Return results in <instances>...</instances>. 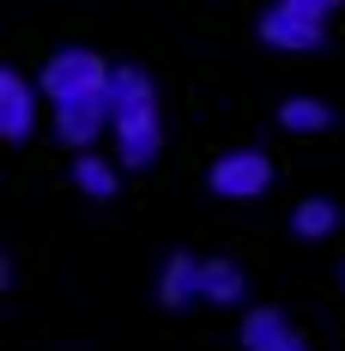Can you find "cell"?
Segmentation results:
<instances>
[{
    "label": "cell",
    "instance_id": "obj_1",
    "mask_svg": "<svg viewBox=\"0 0 345 351\" xmlns=\"http://www.w3.org/2000/svg\"><path fill=\"white\" fill-rule=\"evenodd\" d=\"M115 115H109V140L115 158L128 170H145L164 145V115H158V85L145 79V67H115Z\"/></svg>",
    "mask_w": 345,
    "mask_h": 351
},
{
    "label": "cell",
    "instance_id": "obj_2",
    "mask_svg": "<svg viewBox=\"0 0 345 351\" xmlns=\"http://www.w3.org/2000/svg\"><path fill=\"white\" fill-rule=\"evenodd\" d=\"M321 36H327V12L309 6V0H273V6L261 12V43H267V49L309 55V49H321Z\"/></svg>",
    "mask_w": 345,
    "mask_h": 351
},
{
    "label": "cell",
    "instance_id": "obj_3",
    "mask_svg": "<svg viewBox=\"0 0 345 351\" xmlns=\"http://www.w3.org/2000/svg\"><path fill=\"white\" fill-rule=\"evenodd\" d=\"M206 188L218 200H261V194L273 188V158H267L261 145H237V152L212 158Z\"/></svg>",
    "mask_w": 345,
    "mask_h": 351
},
{
    "label": "cell",
    "instance_id": "obj_4",
    "mask_svg": "<svg viewBox=\"0 0 345 351\" xmlns=\"http://www.w3.org/2000/svg\"><path fill=\"white\" fill-rule=\"evenodd\" d=\"M115 79L104 91H85V97H67V104H49L55 109V140L73 145V152H91V145L109 134V115H115Z\"/></svg>",
    "mask_w": 345,
    "mask_h": 351
},
{
    "label": "cell",
    "instance_id": "obj_5",
    "mask_svg": "<svg viewBox=\"0 0 345 351\" xmlns=\"http://www.w3.org/2000/svg\"><path fill=\"white\" fill-rule=\"evenodd\" d=\"M109 79H115V67L109 61H97L91 49H61V55H49V67H43V97L49 104H67V97H85V91H104Z\"/></svg>",
    "mask_w": 345,
    "mask_h": 351
},
{
    "label": "cell",
    "instance_id": "obj_6",
    "mask_svg": "<svg viewBox=\"0 0 345 351\" xmlns=\"http://www.w3.org/2000/svg\"><path fill=\"white\" fill-rule=\"evenodd\" d=\"M36 128V85L25 79V73L0 67V140H31Z\"/></svg>",
    "mask_w": 345,
    "mask_h": 351
},
{
    "label": "cell",
    "instance_id": "obj_7",
    "mask_svg": "<svg viewBox=\"0 0 345 351\" xmlns=\"http://www.w3.org/2000/svg\"><path fill=\"white\" fill-rule=\"evenodd\" d=\"M242 351H309V346L278 309H248L242 315Z\"/></svg>",
    "mask_w": 345,
    "mask_h": 351
},
{
    "label": "cell",
    "instance_id": "obj_8",
    "mask_svg": "<svg viewBox=\"0 0 345 351\" xmlns=\"http://www.w3.org/2000/svg\"><path fill=\"white\" fill-rule=\"evenodd\" d=\"M194 297H200V261L194 254H170L158 267V303L164 309H188Z\"/></svg>",
    "mask_w": 345,
    "mask_h": 351
},
{
    "label": "cell",
    "instance_id": "obj_9",
    "mask_svg": "<svg viewBox=\"0 0 345 351\" xmlns=\"http://www.w3.org/2000/svg\"><path fill=\"white\" fill-rule=\"evenodd\" d=\"M121 158H97V145L91 152H79L73 158V182H79V194H91V200H109L115 188H121Z\"/></svg>",
    "mask_w": 345,
    "mask_h": 351
},
{
    "label": "cell",
    "instance_id": "obj_10",
    "mask_svg": "<svg viewBox=\"0 0 345 351\" xmlns=\"http://www.w3.org/2000/svg\"><path fill=\"white\" fill-rule=\"evenodd\" d=\"M248 297V279H242L237 261H200V303H242Z\"/></svg>",
    "mask_w": 345,
    "mask_h": 351
},
{
    "label": "cell",
    "instance_id": "obj_11",
    "mask_svg": "<svg viewBox=\"0 0 345 351\" xmlns=\"http://www.w3.org/2000/svg\"><path fill=\"white\" fill-rule=\"evenodd\" d=\"M327 121H333V109L321 97H285L278 104V128L285 134H327Z\"/></svg>",
    "mask_w": 345,
    "mask_h": 351
},
{
    "label": "cell",
    "instance_id": "obj_12",
    "mask_svg": "<svg viewBox=\"0 0 345 351\" xmlns=\"http://www.w3.org/2000/svg\"><path fill=\"white\" fill-rule=\"evenodd\" d=\"M291 230H297L303 243H321V237L340 230V206H333V200H303V206L291 212Z\"/></svg>",
    "mask_w": 345,
    "mask_h": 351
},
{
    "label": "cell",
    "instance_id": "obj_13",
    "mask_svg": "<svg viewBox=\"0 0 345 351\" xmlns=\"http://www.w3.org/2000/svg\"><path fill=\"white\" fill-rule=\"evenodd\" d=\"M309 6H321V12H333V6H345V0H309Z\"/></svg>",
    "mask_w": 345,
    "mask_h": 351
},
{
    "label": "cell",
    "instance_id": "obj_14",
    "mask_svg": "<svg viewBox=\"0 0 345 351\" xmlns=\"http://www.w3.org/2000/svg\"><path fill=\"white\" fill-rule=\"evenodd\" d=\"M340 291H345V267H340Z\"/></svg>",
    "mask_w": 345,
    "mask_h": 351
}]
</instances>
